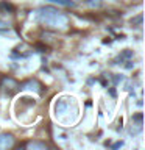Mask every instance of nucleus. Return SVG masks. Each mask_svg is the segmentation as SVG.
I'll use <instances>...</instances> for the list:
<instances>
[{
	"label": "nucleus",
	"instance_id": "obj_1",
	"mask_svg": "<svg viewBox=\"0 0 145 150\" xmlns=\"http://www.w3.org/2000/svg\"><path fill=\"white\" fill-rule=\"evenodd\" d=\"M53 111L59 124L72 125L77 122L80 116V105L73 96H61L59 98H56Z\"/></svg>",
	"mask_w": 145,
	"mask_h": 150
},
{
	"label": "nucleus",
	"instance_id": "obj_2",
	"mask_svg": "<svg viewBox=\"0 0 145 150\" xmlns=\"http://www.w3.org/2000/svg\"><path fill=\"white\" fill-rule=\"evenodd\" d=\"M36 17L44 27L50 30H65L69 27L67 14L58 11L53 6H42L36 11Z\"/></svg>",
	"mask_w": 145,
	"mask_h": 150
},
{
	"label": "nucleus",
	"instance_id": "obj_3",
	"mask_svg": "<svg viewBox=\"0 0 145 150\" xmlns=\"http://www.w3.org/2000/svg\"><path fill=\"white\" fill-rule=\"evenodd\" d=\"M16 144V138L11 133H0V150L13 149Z\"/></svg>",
	"mask_w": 145,
	"mask_h": 150
},
{
	"label": "nucleus",
	"instance_id": "obj_4",
	"mask_svg": "<svg viewBox=\"0 0 145 150\" xmlns=\"http://www.w3.org/2000/svg\"><path fill=\"white\" fill-rule=\"evenodd\" d=\"M49 2H51V3H56V5H59V6H65V8L73 6V5H75L73 0H49Z\"/></svg>",
	"mask_w": 145,
	"mask_h": 150
},
{
	"label": "nucleus",
	"instance_id": "obj_5",
	"mask_svg": "<svg viewBox=\"0 0 145 150\" xmlns=\"http://www.w3.org/2000/svg\"><path fill=\"white\" fill-rule=\"evenodd\" d=\"M28 149H47V144L44 142H28Z\"/></svg>",
	"mask_w": 145,
	"mask_h": 150
},
{
	"label": "nucleus",
	"instance_id": "obj_6",
	"mask_svg": "<svg viewBox=\"0 0 145 150\" xmlns=\"http://www.w3.org/2000/svg\"><path fill=\"white\" fill-rule=\"evenodd\" d=\"M73 2H89V0H73Z\"/></svg>",
	"mask_w": 145,
	"mask_h": 150
}]
</instances>
